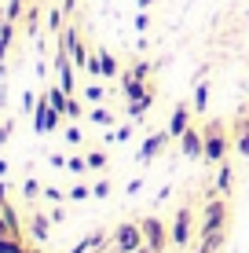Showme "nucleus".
<instances>
[{
	"label": "nucleus",
	"instance_id": "f3484780",
	"mask_svg": "<svg viewBox=\"0 0 249 253\" xmlns=\"http://www.w3.org/2000/svg\"><path fill=\"white\" fill-rule=\"evenodd\" d=\"M114 139H121V143H125V139H132V125H121V128L114 132Z\"/></svg>",
	"mask_w": 249,
	"mask_h": 253
},
{
	"label": "nucleus",
	"instance_id": "f257e3e1",
	"mask_svg": "<svg viewBox=\"0 0 249 253\" xmlns=\"http://www.w3.org/2000/svg\"><path fill=\"white\" fill-rule=\"evenodd\" d=\"M202 143H205V151H202V162H209V165H220V162H227V151H231V136H227V125L220 118H209L202 125Z\"/></svg>",
	"mask_w": 249,
	"mask_h": 253
},
{
	"label": "nucleus",
	"instance_id": "ddd939ff",
	"mask_svg": "<svg viewBox=\"0 0 249 253\" xmlns=\"http://www.w3.org/2000/svg\"><path fill=\"white\" fill-rule=\"evenodd\" d=\"M150 107H154V95H150V99H128V114H132V118H143Z\"/></svg>",
	"mask_w": 249,
	"mask_h": 253
},
{
	"label": "nucleus",
	"instance_id": "412c9836",
	"mask_svg": "<svg viewBox=\"0 0 249 253\" xmlns=\"http://www.w3.org/2000/svg\"><path fill=\"white\" fill-rule=\"evenodd\" d=\"M150 4H154V0H140V7H150Z\"/></svg>",
	"mask_w": 249,
	"mask_h": 253
},
{
	"label": "nucleus",
	"instance_id": "6ab92c4d",
	"mask_svg": "<svg viewBox=\"0 0 249 253\" xmlns=\"http://www.w3.org/2000/svg\"><path fill=\"white\" fill-rule=\"evenodd\" d=\"M96 195H99V198H107V195H110V184H107V180H103V184H96Z\"/></svg>",
	"mask_w": 249,
	"mask_h": 253
},
{
	"label": "nucleus",
	"instance_id": "1a4fd4ad",
	"mask_svg": "<svg viewBox=\"0 0 249 253\" xmlns=\"http://www.w3.org/2000/svg\"><path fill=\"white\" fill-rule=\"evenodd\" d=\"M121 84H125V95H128V99H150V95H154V84H150V81L121 77Z\"/></svg>",
	"mask_w": 249,
	"mask_h": 253
},
{
	"label": "nucleus",
	"instance_id": "dca6fc26",
	"mask_svg": "<svg viewBox=\"0 0 249 253\" xmlns=\"http://www.w3.org/2000/svg\"><path fill=\"white\" fill-rule=\"evenodd\" d=\"M136 30H140V33H143V30H150V15H147V11L136 15Z\"/></svg>",
	"mask_w": 249,
	"mask_h": 253
},
{
	"label": "nucleus",
	"instance_id": "7ed1b4c3",
	"mask_svg": "<svg viewBox=\"0 0 249 253\" xmlns=\"http://www.w3.org/2000/svg\"><path fill=\"white\" fill-rule=\"evenodd\" d=\"M169 235H173V246H191V239L198 231H194V209L191 206H179L176 209V216H173V224H169Z\"/></svg>",
	"mask_w": 249,
	"mask_h": 253
},
{
	"label": "nucleus",
	"instance_id": "aec40b11",
	"mask_svg": "<svg viewBox=\"0 0 249 253\" xmlns=\"http://www.w3.org/2000/svg\"><path fill=\"white\" fill-rule=\"evenodd\" d=\"M136 253H154V250L147 246V242H143V246H140V250H136Z\"/></svg>",
	"mask_w": 249,
	"mask_h": 253
},
{
	"label": "nucleus",
	"instance_id": "9b49d317",
	"mask_svg": "<svg viewBox=\"0 0 249 253\" xmlns=\"http://www.w3.org/2000/svg\"><path fill=\"white\" fill-rule=\"evenodd\" d=\"M231 187H235V169H231V162H220L216 165V195H231Z\"/></svg>",
	"mask_w": 249,
	"mask_h": 253
},
{
	"label": "nucleus",
	"instance_id": "f03ea898",
	"mask_svg": "<svg viewBox=\"0 0 249 253\" xmlns=\"http://www.w3.org/2000/svg\"><path fill=\"white\" fill-rule=\"evenodd\" d=\"M231 224V206L227 198H209V202L202 206V220H198V239H205V235H216V231H227Z\"/></svg>",
	"mask_w": 249,
	"mask_h": 253
},
{
	"label": "nucleus",
	"instance_id": "f8f14e48",
	"mask_svg": "<svg viewBox=\"0 0 249 253\" xmlns=\"http://www.w3.org/2000/svg\"><path fill=\"white\" fill-rule=\"evenodd\" d=\"M150 74H154V66L147 63V59H140V63H132V70H128L125 77H136V81H150Z\"/></svg>",
	"mask_w": 249,
	"mask_h": 253
},
{
	"label": "nucleus",
	"instance_id": "a211bd4d",
	"mask_svg": "<svg viewBox=\"0 0 249 253\" xmlns=\"http://www.w3.org/2000/svg\"><path fill=\"white\" fill-rule=\"evenodd\" d=\"M88 165H92V169H103V165H107V154H92Z\"/></svg>",
	"mask_w": 249,
	"mask_h": 253
},
{
	"label": "nucleus",
	"instance_id": "2eb2a0df",
	"mask_svg": "<svg viewBox=\"0 0 249 253\" xmlns=\"http://www.w3.org/2000/svg\"><path fill=\"white\" fill-rule=\"evenodd\" d=\"M92 121H99V125H114V114H110V110H96Z\"/></svg>",
	"mask_w": 249,
	"mask_h": 253
},
{
	"label": "nucleus",
	"instance_id": "4468645a",
	"mask_svg": "<svg viewBox=\"0 0 249 253\" xmlns=\"http://www.w3.org/2000/svg\"><path fill=\"white\" fill-rule=\"evenodd\" d=\"M99 74L114 77V74H117V59H114V55H107V51H99Z\"/></svg>",
	"mask_w": 249,
	"mask_h": 253
},
{
	"label": "nucleus",
	"instance_id": "9d476101",
	"mask_svg": "<svg viewBox=\"0 0 249 253\" xmlns=\"http://www.w3.org/2000/svg\"><path fill=\"white\" fill-rule=\"evenodd\" d=\"M191 107H194V114H205V107H209V81H205V77H198V81H194Z\"/></svg>",
	"mask_w": 249,
	"mask_h": 253
},
{
	"label": "nucleus",
	"instance_id": "20e7f679",
	"mask_svg": "<svg viewBox=\"0 0 249 253\" xmlns=\"http://www.w3.org/2000/svg\"><path fill=\"white\" fill-rule=\"evenodd\" d=\"M140 228H143V242H147L154 253H165V250H169L173 235H169V224L161 220V216H143Z\"/></svg>",
	"mask_w": 249,
	"mask_h": 253
},
{
	"label": "nucleus",
	"instance_id": "423d86ee",
	"mask_svg": "<svg viewBox=\"0 0 249 253\" xmlns=\"http://www.w3.org/2000/svg\"><path fill=\"white\" fill-rule=\"evenodd\" d=\"M169 143H173V136H169V128H161V132H154V136H147V139H143V147H140V154H136V158H140L143 165H147V162H154V158H158V154L165 151Z\"/></svg>",
	"mask_w": 249,
	"mask_h": 253
},
{
	"label": "nucleus",
	"instance_id": "39448f33",
	"mask_svg": "<svg viewBox=\"0 0 249 253\" xmlns=\"http://www.w3.org/2000/svg\"><path fill=\"white\" fill-rule=\"evenodd\" d=\"M114 246H117V253H136L143 246V228L140 224H121L114 231Z\"/></svg>",
	"mask_w": 249,
	"mask_h": 253
},
{
	"label": "nucleus",
	"instance_id": "0eeeda50",
	"mask_svg": "<svg viewBox=\"0 0 249 253\" xmlns=\"http://www.w3.org/2000/svg\"><path fill=\"white\" fill-rule=\"evenodd\" d=\"M191 114H194L191 103H176V107H173V118H169V136H173V139H179L187 128H191Z\"/></svg>",
	"mask_w": 249,
	"mask_h": 253
},
{
	"label": "nucleus",
	"instance_id": "6e6552de",
	"mask_svg": "<svg viewBox=\"0 0 249 253\" xmlns=\"http://www.w3.org/2000/svg\"><path fill=\"white\" fill-rule=\"evenodd\" d=\"M179 151H183V158H202L205 143H202V128H187L183 136H179Z\"/></svg>",
	"mask_w": 249,
	"mask_h": 253
}]
</instances>
